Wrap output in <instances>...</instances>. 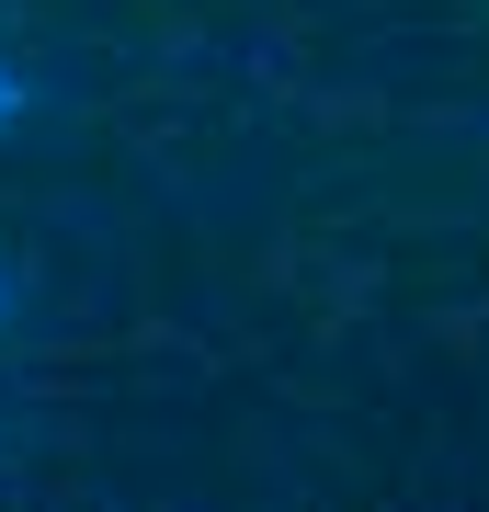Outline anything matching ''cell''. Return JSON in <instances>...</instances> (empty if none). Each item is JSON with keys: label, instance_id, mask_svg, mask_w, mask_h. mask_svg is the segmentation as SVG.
Returning <instances> with one entry per match:
<instances>
[{"label": "cell", "instance_id": "cell-1", "mask_svg": "<svg viewBox=\"0 0 489 512\" xmlns=\"http://www.w3.org/2000/svg\"><path fill=\"white\" fill-rule=\"evenodd\" d=\"M12 114H23V80H12V69H0V126H12Z\"/></svg>", "mask_w": 489, "mask_h": 512}, {"label": "cell", "instance_id": "cell-2", "mask_svg": "<svg viewBox=\"0 0 489 512\" xmlns=\"http://www.w3.org/2000/svg\"><path fill=\"white\" fill-rule=\"evenodd\" d=\"M0 319H12V285H0Z\"/></svg>", "mask_w": 489, "mask_h": 512}]
</instances>
